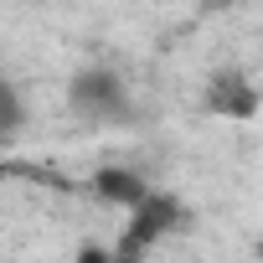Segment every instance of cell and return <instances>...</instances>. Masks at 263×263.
<instances>
[{
	"label": "cell",
	"instance_id": "3",
	"mask_svg": "<svg viewBox=\"0 0 263 263\" xmlns=\"http://www.w3.org/2000/svg\"><path fill=\"white\" fill-rule=\"evenodd\" d=\"M201 103H206V114H217V119H248V114H258V88L248 83V72L222 67V72L206 83Z\"/></svg>",
	"mask_w": 263,
	"mask_h": 263
},
{
	"label": "cell",
	"instance_id": "4",
	"mask_svg": "<svg viewBox=\"0 0 263 263\" xmlns=\"http://www.w3.org/2000/svg\"><path fill=\"white\" fill-rule=\"evenodd\" d=\"M93 191L103 196V201H114V206H135L145 191H150V181L145 176H135V171H124V165H103L98 176H93Z\"/></svg>",
	"mask_w": 263,
	"mask_h": 263
},
{
	"label": "cell",
	"instance_id": "2",
	"mask_svg": "<svg viewBox=\"0 0 263 263\" xmlns=\"http://www.w3.org/2000/svg\"><path fill=\"white\" fill-rule=\"evenodd\" d=\"M67 103L83 124H129V114H135L129 88L114 67H83L67 83Z\"/></svg>",
	"mask_w": 263,
	"mask_h": 263
},
{
	"label": "cell",
	"instance_id": "1",
	"mask_svg": "<svg viewBox=\"0 0 263 263\" xmlns=\"http://www.w3.org/2000/svg\"><path fill=\"white\" fill-rule=\"evenodd\" d=\"M191 217H186V206L171 196V191H160V186H150L135 206H129V222H124V237L114 242V258H145L165 232H181Z\"/></svg>",
	"mask_w": 263,
	"mask_h": 263
},
{
	"label": "cell",
	"instance_id": "5",
	"mask_svg": "<svg viewBox=\"0 0 263 263\" xmlns=\"http://www.w3.org/2000/svg\"><path fill=\"white\" fill-rule=\"evenodd\" d=\"M21 119H26V108H21V93L6 83V72H0V145H6V140H16Z\"/></svg>",
	"mask_w": 263,
	"mask_h": 263
}]
</instances>
